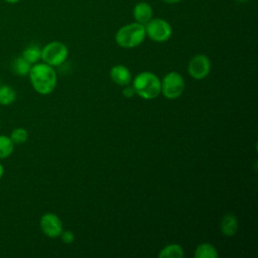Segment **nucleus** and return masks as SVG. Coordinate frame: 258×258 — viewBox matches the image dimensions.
<instances>
[{"mask_svg": "<svg viewBox=\"0 0 258 258\" xmlns=\"http://www.w3.org/2000/svg\"><path fill=\"white\" fill-rule=\"evenodd\" d=\"M135 94L145 100H152L161 93V81L151 72L138 74L132 83Z\"/></svg>", "mask_w": 258, "mask_h": 258, "instance_id": "f03ea898", "label": "nucleus"}, {"mask_svg": "<svg viewBox=\"0 0 258 258\" xmlns=\"http://www.w3.org/2000/svg\"><path fill=\"white\" fill-rule=\"evenodd\" d=\"M16 100V92L9 85H0V105L9 106Z\"/></svg>", "mask_w": 258, "mask_h": 258, "instance_id": "4468645a", "label": "nucleus"}, {"mask_svg": "<svg viewBox=\"0 0 258 258\" xmlns=\"http://www.w3.org/2000/svg\"><path fill=\"white\" fill-rule=\"evenodd\" d=\"M196 258H217L218 252L216 248L210 243L200 244L195 251Z\"/></svg>", "mask_w": 258, "mask_h": 258, "instance_id": "dca6fc26", "label": "nucleus"}, {"mask_svg": "<svg viewBox=\"0 0 258 258\" xmlns=\"http://www.w3.org/2000/svg\"><path fill=\"white\" fill-rule=\"evenodd\" d=\"M0 129H1V125H0Z\"/></svg>", "mask_w": 258, "mask_h": 258, "instance_id": "393cba45", "label": "nucleus"}, {"mask_svg": "<svg viewBox=\"0 0 258 258\" xmlns=\"http://www.w3.org/2000/svg\"><path fill=\"white\" fill-rule=\"evenodd\" d=\"M4 1L7 2V3H10V4H15V3L19 2L20 0H4Z\"/></svg>", "mask_w": 258, "mask_h": 258, "instance_id": "5701e85b", "label": "nucleus"}, {"mask_svg": "<svg viewBox=\"0 0 258 258\" xmlns=\"http://www.w3.org/2000/svg\"><path fill=\"white\" fill-rule=\"evenodd\" d=\"M15 144L12 142L9 136L0 134V159L9 157L14 151Z\"/></svg>", "mask_w": 258, "mask_h": 258, "instance_id": "f3484780", "label": "nucleus"}, {"mask_svg": "<svg viewBox=\"0 0 258 258\" xmlns=\"http://www.w3.org/2000/svg\"><path fill=\"white\" fill-rule=\"evenodd\" d=\"M145 37L144 25L135 21L120 27L115 34V41L123 48H133L140 45Z\"/></svg>", "mask_w": 258, "mask_h": 258, "instance_id": "7ed1b4c3", "label": "nucleus"}, {"mask_svg": "<svg viewBox=\"0 0 258 258\" xmlns=\"http://www.w3.org/2000/svg\"><path fill=\"white\" fill-rule=\"evenodd\" d=\"M153 17V8L152 6L145 2L141 1L135 4L133 7V18L136 22L145 25Z\"/></svg>", "mask_w": 258, "mask_h": 258, "instance_id": "1a4fd4ad", "label": "nucleus"}, {"mask_svg": "<svg viewBox=\"0 0 258 258\" xmlns=\"http://www.w3.org/2000/svg\"><path fill=\"white\" fill-rule=\"evenodd\" d=\"M68 55V46L60 41L48 42L41 48V59L51 67L62 64L67 60Z\"/></svg>", "mask_w": 258, "mask_h": 258, "instance_id": "20e7f679", "label": "nucleus"}, {"mask_svg": "<svg viewBox=\"0 0 258 258\" xmlns=\"http://www.w3.org/2000/svg\"><path fill=\"white\" fill-rule=\"evenodd\" d=\"M21 56L31 64L36 63L41 59V48L36 44H30L23 49Z\"/></svg>", "mask_w": 258, "mask_h": 258, "instance_id": "ddd939ff", "label": "nucleus"}, {"mask_svg": "<svg viewBox=\"0 0 258 258\" xmlns=\"http://www.w3.org/2000/svg\"><path fill=\"white\" fill-rule=\"evenodd\" d=\"M187 71L191 78L203 80L211 72V60L206 54H197L189 60Z\"/></svg>", "mask_w": 258, "mask_h": 258, "instance_id": "0eeeda50", "label": "nucleus"}, {"mask_svg": "<svg viewBox=\"0 0 258 258\" xmlns=\"http://www.w3.org/2000/svg\"><path fill=\"white\" fill-rule=\"evenodd\" d=\"M184 80L177 72L167 73L161 81V93L166 99L174 100L184 91Z\"/></svg>", "mask_w": 258, "mask_h": 258, "instance_id": "423d86ee", "label": "nucleus"}, {"mask_svg": "<svg viewBox=\"0 0 258 258\" xmlns=\"http://www.w3.org/2000/svg\"><path fill=\"white\" fill-rule=\"evenodd\" d=\"M160 258H182L183 250L178 244H169L162 248L158 253Z\"/></svg>", "mask_w": 258, "mask_h": 258, "instance_id": "2eb2a0df", "label": "nucleus"}, {"mask_svg": "<svg viewBox=\"0 0 258 258\" xmlns=\"http://www.w3.org/2000/svg\"><path fill=\"white\" fill-rule=\"evenodd\" d=\"M239 2H246V1H248V0H238Z\"/></svg>", "mask_w": 258, "mask_h": 258, "instance_id": "b1692460", "label": "nucleus"}, {"mask_svg": "<svg viewBox=\"0 0 258 258\" xmlns=\"http://www.w3.org/2000/svg\"><path fill=\"white\" fill-rule=\"evenodd\" d=\"M31 66L32 64L30 62H28L25 58H23L20 55L13 59L11 63V70L15 75L19 77H25V76H28Z\"/></svg>", "mask_w": 258, "mask_h": 258, "instance_id": "f8f14e48", "label": "nucleus"}, {"mask_svg": "<svg viewBox=\"0 0 258 258\" xmlns=\"http://www.w3.org/2000/svg\"><path fill=\"white\" fill-rule=\"evenodd\" d=\"M3 174H4V166H3V164L0 162V180H1V178L3 177Z\"/></svg>", "mask_w": 258, "mask_h": 258, "instance_id": "4be33fe9", "label": "nucleus"}, {"mask_svg": "<svg viewBox=\"0 0 258 258\" xmlns=\"http://www.w3.org/2000/svg\"><path fill=\"white\" fill-rule=\"evenodd\" d=\"M59 237L61 238L62 242L66 244H71L75 240V236H74L73 232H71V231H62Z\"/></svg>", "mask_w": 258, "mask_h": 258, "instance_id": "6ab92c4d", "label": "nucleus"}, {"mask_svg": "<svg viewBox=\"0 0 258 258\" xmlns=\"http://www.w3.org/2000/svg\"><path fill=\"white\" fill-rule=\"evenodd\" d=\"M40 229L42 233L49 238L59 237L62 230V222L53 213H45L40 218Z\"/></svg>", "mask_w": 258, "mask_h": 258, "instance_id": "6e6552de", "label": "nucleus"}, {"mask_svg": "<svg viewBox=\"0 0 258 258\" xmlns=\"http://www.w3.org/2000/svg\"><path fill=\"white\" fill-rule=\"evenodd\" d=\"M146 36L155 42L167 41L172 35V27L162 18H151L145 25Z\"/></svg>", "mask_w": 258, "mask_h": 258, "instance_id": "39448f33", "label": "nucleus"}, {"mask_svg": "<svg viewBox=\"0 0 258 258\" xmlns=\"http://www.w3.org/2000/svg\"><path fill=\"white\" fill-rule=\"evenodd\" d=\"M111 80L119 86H127L131 83L132 77L128 68L122 64H116L110 70Z\"/></svg>", "mask_w": 258, "mask_h": 258, "instance_id": "9d476101", "label": "nucleus"}, {"mask_svg": "<svg viewBox=\"0 0 258 258\" xmlns=\"http://www.w3.org/2000/svg\"><path fill=\"white\" fill-rule=\"evenodd\" d=\"M9 137L14 144H16V145L23 144L28 139V132L26 131V129H24L22 127H17L11 131Z\"/></svg>", "mask_w": 258, "mask_h": 258, "instance_id": "a211bd4d", "label": "nucleus"}, {"mask_svg": "<svg viewBox=\"0 0 258 258\" xmlns=\"http://www.w3.org/2000/svg\"><path fill=\"white\" fill-rule=\"evenodd\" d=\"M28 76L32 88L40 95H48L52 93L56 87V73L53 67L45 62L33 63Z\"/></svg>", "mask_w": 258, "mask_h": 258, "instance_id": "f257e3e1", "label": "nucleus"}, {"mask_svg": "<svg viewBox=\"0 0 258 258\" xmlns=\"http://www.w3.org/2000/svg\"><path fill=\"white\" fill-rule=\"evenodd\" d=\"M164 3L166 4H176V3H179L181 2L182 0H162Z\"/></svg>", "mask_w": 258, "mask_h": 258, "instance_id": "412c9836", "label": "nucleus"}, {"mask_svg": "<svg viewBox=\"0 0 258 258\" xmlns=\"http://www.w3.org/2000/svg\"><path fill=\"white\" fill-rule=\"evenodd\" d=\"M123 95H124V97H126V98H132L134 95H135V90H134V88L132 87V86H129V85H127V86H125V88L123 89Z\"/></svg>", "mask_w": 258, "mask_h": 258, "instance_id": "aec40b11", "label": "nucleus"}, {"mask_svg": "<svg viewBox=\"0 0 258 258\" xmlns=\"http://www.w3.org/2000/svg\"><path fill=\"white\" fill-rule=\"evenodd\" d=\"M221 231L224 236L232 237L237 233L238 220L234 214H226L221 221Z\"/></svg>", "mask_w": 258, "mask_h": 258, "instance_id": "9b49d317", "label": "nucleus"}]
</instances>
